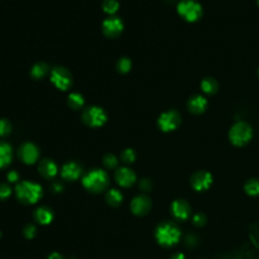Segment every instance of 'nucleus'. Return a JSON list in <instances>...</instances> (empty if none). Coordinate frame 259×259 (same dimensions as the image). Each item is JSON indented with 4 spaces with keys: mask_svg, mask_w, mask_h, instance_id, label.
Here are the masks:
<instances>
[{
    "mask_svg": "<svg viewBox=\"0 0 259 259\" xmlns=\"http://www.w3.org/2000/svg\"><path fill=\"white\" fill-rule=\"evenodd\" d=\"M155 238L159 245L165 248H170L179 242L181 238V231L174 222L164 221L156 227Z\"/></svg>",
    "mask_w": 259,
    "mask_h": 259,
    "instance_id": "obj_1",
    "label": "nucleus"
},
{
    "mask_svg": "<svg viewBox=\"0 0 259 259\" xmlns=\"http://www.w3.org/2000/svg\"><path fill=\"white\" fill-rule=\"evenodd\" d=\"M15 196L20 204L35 205L43 197V188L39 183L24 180L16 184Z\"/></svg>",
    "mask_w": 259,
    "mask_h": 259,
    "instance_id": "obj_2",
    "label": "nucleus"
},
{
    "mask_svg": "<svg viewBox=\"0 0 259 259\" xmlns=\"http://www.w3.org/2000/svg\"><path fill=\"white\" fill-rule=\"evenodd\" d=\"M110 184L109 174L104 170L93 169L86 173L82 178V185L91 193H100Z\"/></svg>",
    "mask_w": 259,
    "mask_h": 259,
    "instance_id": "obj_3",
    "label": "nucleus"
},
{
    "mask_svg": "<svg viewBox=\"0 0 259 259\" xmlns=\"http://www.w3.org/2000/svg\"><path fill=\"white\" fill-rule=\"evenodd\" d=\"M229 138L233 145L242 147L251 140L252 129L248 124L244 122L237 123L230 130Z\"/></svg>",
    "mask_w": 259,
    "mask_h": 259,
    "instance_id": "obj_4",
    "label": "nucleus"
},
{
    "mask_svg": "<svg viewBox=\"0 0 259 259\" xmlns=\"http://www.w3.org/2000/svg\"><path fill=\"white\" fill-rule=\"evenodd\" d=\"M82 120L86 125L91 128H99L106 123L107 116L103 109H101L99 106L93 105L87 107V109L83 112Z\"/></svg>",
    "mask_w": 259,
    "mask_h": 259,
    "instance_id": "obj_5",
    "label": "nucleus"
},
{
    "mask_svg": "<svg viewBox=\"0 0 259 259\" xmlns=\"http://www.w3.org/2000/svg\"><path fill=\"white\" fill-rule=\"evenodd\" d=\"M177 11L187 21H196L203 14L201 4L194 0H183L178 4Z\"/></svg>",
    "mask_w": 259,
    "mask_h": 259,
    "instance_id": "obj_6",
    "label": "nucleus"
},
{
    "mask_svg": "<svg viewBox=\"0 0 259 259\" xmlns=\"http://www.w3.org/2000/svg\"><path fill=\"white\" fill-rule=\"evenodd\" d=\"M51 81L60 90H67L72 84L71 73L64 67H56L52 70Z\"/></svg>",
    "mask_w": 259,
    "mask_h": 259,
    "instance_id": "obj_7",
    "label": "nucleus"
},
{
    "mask_svg": "<svg viewBox=\"0 0 259 259\" xmlns=\"http://www.w3.org/2000/svg\"><path fill=\"white\" fill-rule=\"evenodd\" d=\"M213 184V175L206 170H199L191 175L190 185L199 192L208 190Z\"/></svg>",
    "mask_w": 259,
    "mask_h": 259,
    "instance_id": "obj_8",
    "label": "nucleus"
},
{
    "mask_svg": "<svg viewBox=\"0 0 259 259\" xmlns=\"http://www.w3.org/2000/svg\"><path fill=\"white\" fill-rule=\"evenodd\" d=\"M191 207L189 203L183 199H177L172 202L170 206V213L172 217L178 221H186L191 216Z\"/></svg>",
    "mask_w": 259,
    "mask_h": 259,
    "instance_id": "obj_9",
    "label": "nucleus"
},
{
    "mask_svg": "<svg viewBox=\"0 0 259 259\" xmlns=\"http://www.w3.org/2000/svg\"><path fill=\"white\" fill-rule=\"evenodd\" d=\"M18 157L25 164L33 165L40 157V150L35 144L27 142L19 147Z\"/></svg>",
    "mask_w": 259,
    "mask_h": 259,
    "instance_id": "obj_10",
    "label": "nucleus"
},
{
    "mask_svg": "<svg viewBox=\"0 0 259 259\" xmlns=\"http://www.w3.org/2000/svg\"><path fill=\"white\" fill-rule=\"evenodd\" d=\"M130 208L137 217H144L152 208V201L147 194H139L132 200Z\"/></svg>",
    "mask_w": 259,
    "mask_h": 259,
    "instance_id": "obj_11",
    "label": "nucleus"
},
{
    "mask_svg": "<svg viewBox=\"0 0 259 259\" xmlns=\"http://www.w3.org/2000/svg\"><path fill=\"white\" fill-rule=\"evenodd\" d=\"M180 124V116L175 111H169L162 114L158 119V126L161 131L167 133L175 130Z\"/></svg>",
    "mask_w": 259,
    "mask_h": 259,
    "instance_id": "obj_12",
    "label": "nucleus"
},
{
    "mask_svg": "<svg viewBox=\"0 0 259 259\" xmlns=\"http://www.w3.org/2000/svg\"><path fill=\"white\" fill-rule=\"evenodd\" d=\"M124 30V23L120 17H109L102 24L103 34L110 38H116L121 35Z\"/></svg>",
    "mask_w": 259,
    "mask_h": 259,
    "instance_id": "obj_13",
    "label": "nucleus"
},
{
    "mask_svg": "<svg viewBox=\"0 0 259 259\" xmlns=\"http://www.w3.org/2000/svg\"><path fill=\"white\" fill-rule=\"evenodd\" d=\"M117 183L122 187H131L137 179L135 172L129 167H120L115 173Z\"/></svg>",
    "mask_w": 259,
    "mask_h": 259,
    "instance_id": "obj_14",
    "label": "nucleus"
},
{
    "mask_svg": "<svg viewBox=\"0 0 259 259\" xmlns=\"http://www.w3.org/2000/svg\"><path fill=\"white\" fill-rule=\"evenodd\" d=\"M82 174V168L76 162H68L64 164L61 170V175L65 180L68 181H75L77 180Z\"/></svg>",
    "mask_w": 259,
    "mask_h": 259,
    "instance_id": "obj_15",
    "label": "nucleus"
},
{
    "mask_svg": "<svg viewBox=\"0 0 259 259\" xmlns=\"http://www.w3.org/2000/svg\"><path fill=\"white\" fill-rule=\"evenodd\" d=\"M38 169H39L40 174L46 179H52L58 173V167L56 163L52 159H49V158L43 159L40 162Z\"/></svg>",
    "mask_w": 259,
    "mask_h": 259,
    "instance_id": "obj_16",
    "label": "nucleus"
},
{
    "mask_svg": "<svg viewBox=\"0 0 259 259\" xmlns=\"http://www.w3.org/2000/svg\"><path fill=\"white\" fill-rule=\"evenodd\" d=\"M34 219L40 225H49L54 219L53 210L47 206H42L35 210Z\"/></svg>",
    "mask_w": 259,
    "mask_h": 259,
    "instance_id": "obj_17",
    "label": "nucleus"
},
{
    "mask_svg": "<svg viewBox=\"0 0 259 259\" xmlns=\"http://www.w3.org/2000/svg\"><path fill=\"white\" fill-rule=\"evenodd\" d=\"M188 109L193 114H202L207 109V100L202 95H194L188 100Z\"/></svg>",
    "mask_w": 259,
    "mask_h": 259,
    "instance_id": "obj_18",
    "label": "nucleus"
},
{
    "mask_svg": "<svg viewBox=\"0 0 259 259\" xmlns=\"http://www.w3.org/2000/svg\"><path fill=\"white\" fill-rule=\"evenodd\" d=\"M12 160V148L5 142H0V169L5 168Z\"/></svg>",
    "mask_w": 259,
    "mask_h": 259,
    "instance_id": "obj_19",
    "label": "nucleus"
},
{
    "mask_svg": "<svg viewBox=\"0 0 259 259\" xmlns=\"http://www.w3.org/2000/svg\"><path fill=\"white\" fill-rule=\"evenodd\" d=\"M123 200L124 198H123L122 192L117 188L110 189L105 194V202L107 203V205L113 208H117L121 206V204L123 203Z\"/></svg>",
    "mask_w": 259,
    "mask_h": 259,
    "instance_id": "obj_20",
    "label": "nucleus"
},
{
    "mask_svg": "<svg viewBox=\"0 0 259 259\" xmlns=\"http://www.w3.org/2000/svg\"><path fill=\"white\" fill-rule=\"evenodd\" d=\"M244 190L249 197L259 196V179L250 178L244 184Z\"/></svg>",
    "mask_w": 259,
    "mask_h": 259,
    "instance_id": "obj_21",
    "label": "nucleus"
},
{
    "mask_svg": "<svg viewBox=\"0 0 259 259\" xmlns=\"http://www.w3.org/2000/svg\"><path fill=\"white\" fill-rule=\"evenodd\" d=\"M48 71H49V67H48L47 64L38 63L32 68L31 75L35 79H42L48 74Z\"/></svg>",
    "mask_w": 259,
    "mask_h": 259,
    "instance_id": "obj_22",
    "label": "nucleus"
},
{
    "mask_svg": "<svg viewBox=\"0 0 259 259\" xmlns=\"http://www.w3.org/2000/svg\"><path fill=\"white\" fill-rule=\"evenodd\" d=\"M202 89L208 94H214L218 90V83L211 77L205 78L202 82Z\"/></svg>",
    "mask_w": 259,
    "mask_h": 259,
    "instance_id": "obj_23",
    "label": "nucleus"
},
{
    "mask_svg": "<svg viewBox=\"0 0 259 259\" xmlns=\"http://www.w3.org/2000/svg\"><path fill=\"white\" fill-rule=\"evenodd\" d=\"M84 104V97L77 92L71 93L68 96V105L73 110H79Z\"/></svg>",
    "mask_w": 259,
    "mask_h": 259,
    "instance_id": "obj_24",
    "label": "nucleus"
},
{
    "mask_svg": "<svg viewBox=\"0 0 259 259\" xmlns=\"http://www.w3.org/2000/svg\"><path fill=\"white\" fill-rule=\"evenodd\" d=\"M120 8L118 0H104L102 2V9L107 14H115Z\"/></svg>",
    "mask_w": 259,
    "mask_h": 259,
    "instance_id": "obj_25",
    "label": "nucleus"
},
{
    "mask_svg": "<svg viewBox=\"0 0 259 259\" xmlns=\"http://www.w3.org/2000/svg\"><path fill=\"white\" fill-rule=\"evenodd\" d=\"M122 161L126 164H132L136 160V153L133 149H125L121 154Z\"/></svg>",
    "mask_w": 259,
    "mask_h": 259,
    "instance_id": "obj_26",
    "label": "nucleus"
},
{
    "mask_svg": "<svg viewBox=\"0 0 259 259\" xmlns=\"http://www.w3.org/2000/svg\"><path fill=\"white\" fill-rule=\"evenodd\" d=\"M132 67V62L129 58H122L118 61L117 68L121 73H128Z\"/></svg>",
    "mask_w": 259,
    "mask_h": 259,
    "instance_id": "obj_27",
    "label": "nucleus"
},
{
    "mask_svg": "<svg viewBox=\"0 0 259 259\" xmlns=\"http://www.w3.org/2000/svg\"><path fill=\"white\" fill-rule=\"evenodd\" d=\"M207 222H208V218L204 213H197L196 215L192 216V224L198 228L205 227Z\"/></svg>",
    "mask_w": 259,
    "mask_h": 259,
    "instance_id": "obj_28",
    "label": "nucleus"
},
{
    "mask_svg": "<svg viewBox=\"0 0 259 259\" xmlns=\"http://www.w3.org/2000/svg\"><path fill=\"white\" fill-rule=\"evenodd\" d=\"M103 165L107 168V169H114L118 166L119 164V160L117 158V156H115L114 154H106L103 157Z\"/></svg>",
    "mask_w": 259,
    "mask_h": 259,
    "instance_id": "obj_29",
    "label": "nucleus"
},
{
    "mask_svg": "<svg viewBox=\"0 0 259 259\" xmlns=\"http://www.w3.org/2000/svg\"><path fill=\"white\" fill-rule=\"evenodd\" d=\"M200 243V239H199V237L196 235V234H193V233H189L185 236V238H184V244L186 247L188 248H194V247H197L198 244Z\"/></svg>",
    "mask_w": 259,
    "mask_h": 259,
    "instance_id": "obj_30",
    "label": "nucleus"
},
{
    "mask_svg": "<svg viewBox=\"0 0 259 259\" xmlns=\"http://www.w3.org/2000/svg\"><path fill=\"white\" fill-rule=\"evenodd\" d=\"M38 229L34 224H28L23 229V235L27 239H34L37 236Z\"/></svg>",
    "mask_w": 259,
    "mask_h": 259,
    "instance_id": "obj_31",
    "label": "nucleus"
},
{
    "mask_svg": "<svg viewBox=\"0 0 259 259\" xmlns=\"http://www.w3.org/2000/svg\"><path fill=\"white\" fill-rule=\"evenodd\" d=\"M12 189L7 183H0V201H5L11 196Z\"/></svg>",
    "mask_w": 259,
    "mask_h": 259,
    "instance_id": "obj_32",
    "label": "nucleus"
},
{
    "mask_svg": "<svg viewBox=\"0 0 259 259\" xmlns=\"http://www.w3.org/2000/svg\"><path fill=\"white\" fill-rule=\"evenodd\" d=\"M11 125L5 119H0V136H7L11 132Z\"/></svg>",
    "mask_w": 259,
    "mask_h": 259,
    "instance_id": "obj_33",
    "label": "nucleus"
},
{
    "mask_svg": "<svg viewBox=\"0 0 259 259\" xmlns=\"http://www.w3.org/2000/svg\"><path fill=\"white\" fill-rule=\"evenodd\" d=\"M139 187L141 190H143L144 192H149L152 190V187H153V184H152V181H151L150 179L148 178H143L140 180L139 182Z\"/></svg>",
    "mask_w": 259,
    "mask_h": 259,
    "instance_id": "obj_34",
    "label": "nucleus"
},
{
    "mask_svg": "<svg viewBox=\"0 0 259 259\" xmlns=\"http://www.w3.org/2000/svg\"><path fill=\"white\" fill-rule=\"evenodd\" d=\"M19 179V174H18V172L15 171V170H11L10 172H8V174H7V180L9 182H16L18 181Z\"/></svg>",
    "mask_w": 259,
    "mask_h": 259,
    "instance_id": "obj_35",
    "label": "nucleus"
},
{
    "mask_svg": "<svg viewBox=\"0 0 259 259\" xmlns=\"http://www.w3.org/2000/svg\"><path fill=\"white\" fill-rule=\"evenodd\" d=\"M52 190L54 192H56V193H60V192L63 191V185L61 183H59V182H55L52 185Z\"/></svg>",
    "mask_w": 259,
    "mask_h": 259,
    "instance_id": "obj_36",
    "label": "nucleus"
},
{
    "mask_svg": "<svg viewBox=\"0 0 259 259\" xmlns=\"http://www.w3.org/2000/svg\"><path fill=\"white\" fill-rule=\"evenodd\" d=\"M47 259H64V257H63L62 254H60V253H58V252H53V253H51V254L48 256Z\"/></svg>",
    "mask_w": 259,
    "mask_h": 259,
    "instance_id": "obj_37",
    "label": "nucleus"
},
{
    "mask_svg": "<svg viewBox=\"0 0 259 259\" xmlns=\"http://www.w3.org/2000/svg\"><path fill=\"white\" fill-rule=\"evenodd\" d=\"M169 259H185V256H184L183 253L176 252V253H174V254H172Z\"/></svg>",
    "mask_w": 259,
    "mask_h": 259,
    "instance_id": "obj_38",
    "label": "nucleus"
},
{
    "mask_svg": "<svg viewBox=\"0 0 259 259\" xmlns=\"http://www.w3.org/2000/svg\"><path fill=\"white\" fill-rule=\"evenodd\" d=\"M0 238H1V232H0Z\"/></svg>",
    "mask_w": 259,
    "mask_h": 259,
    "instance_id": "obj_39",
    "label": "nucleus"
},
{
    "mask_svg": "<svg viewBox=\"0 0 259 259\" xmlns=\"http://www.w3.org/2000/svg\"><path fill=\"white\" fill-rule=\"evenodd\" d=\"M258 3H259V0H258Z\"/></svg>",
    "mask_w": 259,
    "mask_h": 259,
    "instance_id": "obj_40",
    "label": "nucleus"
},
{
    "mask_svg": "<svg viewBox=\"0 0 259 259\" xmlns=\"http://www.w3.org/2000/svg\"><path fill=\"white\" fill-rule=\"evenodd\" d=\"M72 259H73V258H72Z\"/></svg>",
    "mask_w": 259,
    "mask_h": 259,
    "instance_id": "obj_41",
    "label": "nucleus"
}]
</instances>
